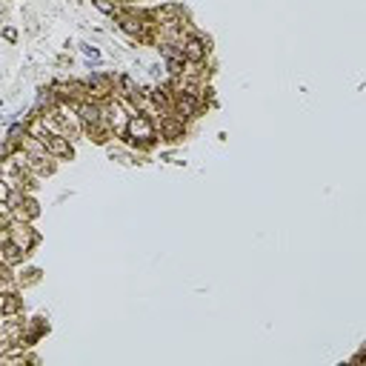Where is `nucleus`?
<instances>
[{
	"instance_id": "nucleus-10",
	"label": "nucleus",
	"mask_w": 366,
	"mask_h": 366,
	"mask_svg": "<svg viewBox=\"0 0 366 366\" xmlns=\"http://www.w3.org/2000/svg\"><path fill=\"white\" fill-rule=\"evenodd\" d=\"M17 309H20V300H17L14 295H3V297H0V315H14Z\"/></svg>"
},
{
	"instance_id": "nucleus-1",
	"label": "nucleus",
	"mask_w": 366,
	"mask_h": 366,
	"mask_svg": "<svg viewBox=\"0 0 366 366\" xmlns=\"http://www.w3.org/2000/svg\"><path fill=\"white\" fill-rule=\"evenodd\" d=\"M126 135L132 137L135 143H152V140H155V123L149 120L146 114H135V117L126 123Z\"/></svg>"
},
{
	"instance_id": "nucleus-17",
	"label": "nucleus",
	"mask_w": 366,
	"mask_h": 366,
	"mask_svg": "<svg viewBox=\"0 0 366 366\" xmlns=\"http://www.w3.org/2000/svg\"><path fill=\"white\" fill-rule=\"evenodd\" d=\"M120 3H132V0H120Z\"/></svg>"
},
{
	"instance_id": "nucleus-11",
	"label": "nucleus",
	"mask_w": 366,
	"mask_h": 366,
	"mask_svg": "<svg viewBox=\"0 0 366 366\" xmlns=\"http://www.w3.org/2000/svg\"><path fill=\"white\" fill-rule=\"evenodd\" d=\"M166 92H169V89H163V86L152 92V100H155L158 109H169V94H166Z\"/></svg>"
},
{
	"instance_id": "nucleus-8",
	"label": "nucleus",
	"mask_w": 366,
	"mask_h": 366,
	"mask_svg": "<svg viewBox=\"0 0 366 366\" xmlns=\"http://www.w3.org/2000/svg\"><path fill=\"white\" fill-rule=\"evenodd\" d=\"M120 29H123L129 37H143V23H140V17H132V14L120 17Z\"/></svg>"
},
{
	"instance_id": "nucleus-13",
	"label": "nucleus",
	"mask_w": 366,
	"mask_h": 366,
	"mask_svg": "<svg viewBox=\"0 0 366 366\" xmlns=\"http://www.w3.org/2000/svg\"><path fill=\"white\" fill-rule=\"evenodd\" d=\"M20 135H26V126H23V123H14L9 129V143H17V140H20Z\"/></svg>"
},
{
	"instance_id": "nucleus-12",
	"label": "nucleus",
	"mask_w": 366,
	"mask_h": 366,
	"mask_svg": "<svg viewBox=\"0 0 366 366\" xmlns=\"http://www.w3.org/2000/svg\"><path fill=\"white\" fill-rule=\"evenodd\" d=\"M92 3H94L103 14H109V17H114V14H117V3H114V0H92Z\"/></svg>"
},
{
	"instance_id": "nucleus-9",
	"label": "nucleus",
	"mask_w": 366,
	"mask_h": 366,
	"mask_svg": "<svg viewBox=\"0 0 366 366\" xmlns=\"http://www.w3.org/2000/svg\"><path fill=\"white\" fill-rule=\"evenodd\" d=\"M23 255H26V252L11 240V243H6V249H3V261H6V263H17V261H23Z\"/></svg>"
},
{
	"instance_id": "nucleus-5",
	"label": "nucleus",
	"mask_w": 366,
	"mask_h": 366,
	"mask_svg": "<svg viewBox=\"0 0 366 366\" xmlns=\"http://www.w3.org/2000/svg\"><path fill=\"white\" fill-rule=\"evenodd\" d=\"M175 112H178V117H194L197 114V97H194L192 92H178V100H175Z\"/></svg>"
},
{
	"instance_id": "nucleus-6",
	"label": "nucleus",
	"mask_w": 366,
	"mask_h": 366,
	"mask_svg": "<svg viewBox=\"0 0 366 366\" xmlns=\"http://www.w3.org/2000/svg\"><path fill=\"white\" fill-rule=\"evenodd\" d=\"M160 135L166 137V140H178V137H183V120L181 117H166V120L160 123Z\"/></svg>"
},
{
	"instance_id": "nucleus-3",
	"label": "nucleus",
	"mask_w": 366,
	"mask_h": 366,
	"mask_svg": "<svg viewBox=\"0 0 366 366\" xmlns=\"http://www.w3.org/2000/svg\"><path fill=\"white\" fill-rule=\"evenodd\" d=\"M78 117H80V123L86 126V129H94V126H100L103 123V112H100V106L97 103H92V100H83L78 106Z\"/></svg>"
},
{
	"instance_id": "nucleus-2",
	"label": "nucleus",
	"mask_w": 366,
	"mask_h": 366,
	"mask_svg": "<svg viewBox=\"0 0 366 366\" xmlns=\"http://www.w3.org/2000/svg\"><path fill=\"white\" fill-rule=\"evenodd\" d=\"M181 52H183V60H189V63H203L206 60V40L197 37V34H192V37H186L181 43Z\"/></svg>"
},
{
	"instance_id": "nucleus-4",
	"label": "nucleus",
	"mask_w": 366,
	"mask_h": 366,
	"mask_svg": "<svg viewBox=\"0 0 366 366\" xmlns=\"http://www.w3.org/2000/svg\"><path fill=\"white\" fill-rule=\"evenodd\" d=\"M43 146H46V152H49L52 158H60V160H69V158H72V143H69L66 135H52Z\"/></svg>"
},
{
	"instance_id": "nucleus-15",
	"label": "nucleus",
	"mask_w": 366,
	"mask_h": 366,
	"mask_svg": "<svg viewBox=\"0 0 366 366\" xmlns=\"http://www.w3.org/2000/svg\"><path fill=\"white\" fill-rule=\"evenodd\" d=\"M83 52H86V55H89V57H94V60H97V57H100V52H97V49H94V46H83Z\"/></svg>"
},
{
	"instance_id": "nucleus-14",
	"label": "nucleus",
	"mask_w": 366,
	"mask_h": 366,
	"mask_svg": "<svg viewBox=\"0 0 366 366\" xmlns=\"http://www.w3.org/2000/svg\"><path fill=\"white\" fill-rule=\"evenodd\" d=\"M120 89H123V94H129V97H135V83H132V78H120Z\"/></svg>"
},
{
	"instance_id": "nucleus-7",
	"label": "nucleus",
	"mask_w": 366,
	"mask_h": 366,
	"mask_svg": "<svg viewBox=\"0 0 366 366\" xmlns=\"http://www.w3.org/2000/svg\"><path fill=\"white\" fill-rule=\"evenodd\" d=\"M14 243H17L23 252H29L34 243H37V235H34L29 226H14Z\"/></svg>"
},
{
	"instance_id": "nucleus-16",
	"label": "nucleus",
	"mask_w": 366,
	"mask_h": 366,
	"mask_svg": "<svg viewBox=\"0 0 366 366\" xmlns=\"http://www.w3.org/2000/svg\"><path fill=\"white\" fill-rule=\"evenodd\" d=\"M3 37H6V40H11V43H14V40H17V32H14V29H3Z\"/></svg>"
}]
</instances>
